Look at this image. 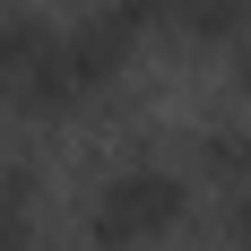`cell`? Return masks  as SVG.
<instances>
[{
    "mask_svg": "<svg viewBox=\"0 0 251 251\" xmlns=\"http://www.w3.org/2000/svg\"><path fill=\"white\" fill-rule=\"evenodd\" d=\"M0 104L26 113V122H70V113L96 104L70 61V26H52L26 0H0Z\"/></svg>",
    "mask_w": 251,
    "mask_h": 251,
    "instance_id": "7a4b0ae2",
    "label": "cell"
},
{
    "mask_svg": "<svg viewBox=\"0 0 251 251\" xmlns=\"http://www.w3.org/2000/svg\"><path fill=\"white\" fill-rule=\"evenodd\" d=\"M156 35H174L191 52H234L251 35V0H148Z\"/></svg>",
    "mask_w": 251,
    "mask_h": 251,
    "instance_id": "3957f363",
    "label": "cell"
},
{
    "mask_svg": "<svg viewBox=\"0 0 251 251\" xmlns=\"http://www.w3.org/2000/svg\"><path fill=\"white\" fill-rule=\"evenodd\" d=\"M234 87H243V96H251V35H243V44H234Z\"/></svg>",
    "mask_w": 251,
    "mask_h": 251,
    "instance_id": "5b68a950",
    "label": "cell"
},
{
    "mask_svg": "<svg viewBox=\"0 0 251 251\" xmlns=\"http://www.w3.org/2000/svg\"><path fill=\"white\" fill-rule=\"evenodd\" d=\"M191 182H208L217 200L251 191V130H234V122L200 130V139H191Z\"/></svg>",
    "mask_w": 251,
    "mask_h": 251,
    "instance_id": "277c9868",
    "label": "cell"
},
{
    "mask_svg": "<svg viewBox=\"0 0 251 251\" xmlns=\"http://www.w3.org/2000/svg\"><path fill=\"white\" fill-rule=\"evenodd\" d=\"M182 217H191V165H165L148 148L113 156L87 191V243L96 251H156L182 234Z\"/></svg>",
    "mask_w": 251,
    "mask_h": 251,
    "instance_id": "6da1fadb",
    "label": "cell"
}]
</instances>
